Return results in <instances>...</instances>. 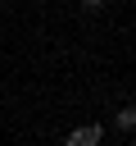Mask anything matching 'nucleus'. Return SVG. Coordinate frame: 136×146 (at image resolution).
<instances>
[{"instance_id":"obj_1","label":"nucleus","mask_w":136,"mask_h":146,"mask_svg":"<svg viewBox=\"0 0 136 146\" xmlns=\"http://www.w3.org/2000/svg\"><path fill=\"white\" fill-rule=\"evenodd\" d=\"M100 137H104L100 123H82V128H73V132L63 137V146H100Z\"/></svg>"},{"instance_id":"obj_2","label":"nucleus","mask_w":136,"mask_h":146,"mask_svg":"<svg viewBox=\"0 0 136 146\" xmlns=\"http://www.w3.org/2000/svg\"><path fill=\"white\" fill-rule=\"evenodd\" d=\"M118 128H122V132H131V128H136V110H131V105H122V110H118Z\"/></svg>"},{"instance_id":"obj_3","label":"nucleus","mask_w":136,"mask_h":146,"mask_svg":"<svg viewBox=\"0 0 136 146\" xmlns=\"http://www.w3.org/2000/svg\"><path fill=\"white\" fill-rule=\"evenodd\" d=\"M82 9H104V0H82Z\"/></svg>"}]
</instances>
